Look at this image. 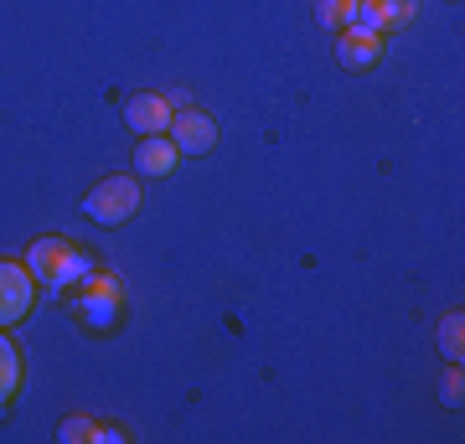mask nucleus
<instances>
[{
	"label": "nucleus",
	"mask_w": 465,
	"mask_h": 444,
	"mask_svg": "<svg viewBox=\"0 0 465 444\" xmlns=\"http://www.w3.org/2000/svg\"><path fill=\"white\" fill-rule=\"evenodd\" d=\"M440 398H445L450 409H460V403H465V378H460V362H450L445 382H440Z\"/></svg>",
	"instance_id": "nucleus-14"
},
{
	"label": "nucleus",
	"mask_w": 465,
	"mask_h": 444,
	"mask_svg": "<svg viewBox=\"0 0 465 444\" xmlns=\"http://www.w3.org/2000/svg\"><path fill=\"white\" fill-rule=\"evenodd\" d=\"M166 104H171V114H182V109H192V94H182V88H171V94H166Z\"/></svg>",
	"instance_id": "nucleus-16"
},
{
	"label": "nucleus",
	"mask_w": 465,
	"mask_h": 444,
	"mask_svg": "<svg viewBox=\"0 0 465 444\" xmlns=\"http://www.w3.org/2000/svg\"><path fill=\"white\" fill-rule=\"evenodd\" d=\"M134 165H140L145 176H171V171L182 165V150L171 145V134H140V145H134Z\"/></svg>",
	"instance_id": "nucleus-8"
},
{
	"label": "nucleus",
	"mask_w": 465,
	"mask_h": 444,
	"mask_svg": "<svg viewBox=\"0 0 465 444\" xmlns=\"http://www.w3.org/2000/svg\"><path fill=\"white\" fill-rule=\"evenodd\" d=\"M351 26H367V32H393V16H388V5L382 0H357V16H351Z\"/></svg>",
	"instance_id": "nucleus-11"
},
{
	"label": "nucleus",
	"mask_w": 465,
	"mask_h": 444,
	"mask_svg": "<svg viewBox=\"0 0 465 444\" xmlns=\"http://www.w3.org/2000/svg\"><path fill=\"white\" fill-rule=\"evenodd\" d=\"M94 419H88V413H73V419H63V429H57V439H67V444H88L94 439Z\"/></svg>",
	"instance_id": "nucleus-13"
},
{
	"label": "nucleus",
	"mask_w": 465,
	"mask_h": 444,
	"mask_svg": "<svg viewBox=\"0 0 465 444\" xmlns=\"http://www.w3.org/2000/svg\"><path fill=\"white\" fill-rule=\"evenodd\" d=\"M316 16H321V26L341 32V26H351V16H357V0H321Z\"/></svg>",
	"instance_id": "nucleus-12"
},
{
	"label": "nucleus",
	"mask_w": 465,
	"mask_h": 444,
	"mask_svg": "<svg viewBox=\"0 0 465 444\" xmlns=\"http://www.w3.org/2000/svg\"><path fill=\"white\" fill-rule=\"evenodd\" d=\"M32 300H36V280H32V269L16 259H0V331H11L21 321V315L32 311Z\"/></svg>",
	"instance_id": "nucleus-4"
},
{
	"label": "nucleus",
	"mask_w": 465,
	"mask_h": 444,
	"mask_svg": "<svg viewBox=\"0 0 465 444\" xmlns=\"http://www.w3.org/2000/svg\"><path fill=\"white\" fill-rule=\"evenodd\" d=\"M134 212H140V182L134 176H109L84 197V217L99 228H124Z\"/></svg>",
	"instance_id": "nucleus-2"
},
{
	"label": "nucleus",
	"mask_w": 465,
	"mask_h": 444,
	"mask_svg": "<svg viewBox=\"0 0 465 444\" xmlns=\"http://www.w3.org/2000/svg\"><path fill=\"white\" fill-rule=\"evenodd\" d=\"M434 341H440V357H445V362H460L465 357V315L450 311L445 321H440V331H434Z\"/></svg>",
	"instance_id": "nucleus-10"
},
{
	"label": "nucleus",
	"mask_w": 465,
	"mask_h": 444,
	"mask_svg": "<svg viewBox=\"0 0 465 444\" xmlns=\"http://www.w3.org/2000/svg\"><path fill=\"white\" fill-rule=\"evenodd\" d=\"M336 57L347 67H378L382 63V36L367 26H341L336 32Z\"/></svg>",
	"instance_id": "nucleus-7"
},
{
	"label": "nucleus",
	"mask_w": 465,
	"mask_h": 444,
	"mask_svg": "<svg viewBox=\"0 0 465 444\" xmlns=\"http://www.w3.org/2000/svg\"><path fill=\"white\" fill-rule=\"evenodd\" d=\"M94 439H99V444H119L124 434H119V429H94Z\"/></svg>",
	"instance_id": "nucleus-17"
},
{
	"label": "nucleus",
	"mask_w": 465,
	"mask_h": 444,
	"mask_svg": "<svg viewBox=\"0 0 465 444\" xmlns=\"http://www.w3.org/2000/svg\"><path fill=\"white\" fill-rule=\"evenodd\" d=\"M382 5H388L393 26H409V21H414V0H382Z\"/></svg>",
	"instance_id": "nucleus-15"
},
{
	"label": "nucleus",
	"mask_w": 465,
	"mask_h": 444,
	"mask_svg": "<svg viewBox=\"0 0 465 444\" xmlns=\"http://www.w3.org/2000/svg\"><path fill=\"white\" fill-rule=\"evenodd\" d=\"M21 263H26L32 280L47 284V290H73V284H84L88 274H94V259H88L78 243H67V238H36Z\"/></svg>",
	"instance_id": "nucleus-1"
},
{
	"label": "nucleus",
	"mask_w": 465,
	"mask_h": 444,
	"mask_svg": "<svg viewBox=\"0 0 465 444\" xmlns=\"http://www.w3.org/2000/svg\"><path fill=\"white\" fill-rule=\"evenodd\" d=\"M124 124L134 134H166V124H171L166 94H134V99H124Z\"/></svg>",
	"instance_id": "nucleus-6"
},
{
	"label": "nucleus",
	"mask_w": 465,
	"mask_h": 444,
	"mask_svg": "<svg viewBox=\"0 0 465 444\" xmlns=\"http://www.w3.org/2000/svg\"><path fill=\"white\" fill-rule=\"evenodd\" d=\"M73 311L84 315L94 331H109L119 321V311H124V284H119L114 274H99V269H94L84 280V290L73 295Z\"/></svg>",
	"instance_id": "nucleus-3"
},
{
	"label": "nucleus",
	"mask_w": 465,
	"mask_h": 444,
	"mask_svg": "<svg viewBox=\"0 0 465 444\" xmlns=\"http://www.w3.org/2000/svg\"><path fill=\"white\" fill-rule=\"evenodd\" d=\"M16 393H21V351H16V341L0 331V419L11 413Z\"/></svg>",
	"instance_id": "nucleus-9"
},
{
	"label": "nucleus",
	"mask_w": 465,
	"mask_h": 444,
	"mask_svg": "<svg viewBox=\"0 0 465 444\" xmlns=\"http://www.w3.org/2000/svg\"><path fill=\"white\" fill-rule=\"evenodd\" d=\"M166 134H171V145L182 150V155H207V150L217 145V124H213V114H202V109L171 114Z\"/></svg>",
	"instance_id": "nucleus-5"
}]
</instances>
